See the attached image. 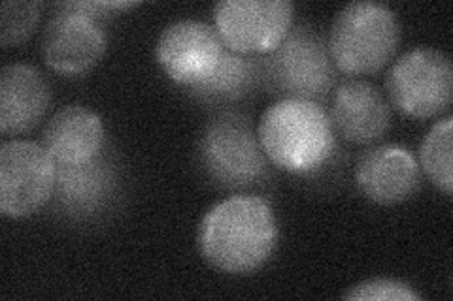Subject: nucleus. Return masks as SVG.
<instances>
[{"label":"nucleus","instance_id":"4","mask_svg":"<svg viewBox=\"0 0 453 301\" xmlns=\"http://www.w3.org/2000/svg\"><path fill=\"white\" fill-rule=\"evenodd\" d=\"M401 34V21L388 4L359 0L346 4L334 16L327 49L336 70L344 74H374L393 61Z\"/></svg>","mask_w":453,"mask_h":301},{"label":"nucleus","instance_id":"15","mask_svg":"<svg viewBox=\"0 0 453 301\" xmlns=\"http://www.w3.org/2000/svg\"><path fill=\"white\" fill-rule=\"evenodd\" d=\"M51 89L42 71L31 64H6L0 71V131L6 136L25 134L44 119Z\"/></svg>","mask_w":453,"mask_h":301},{"label":"nucleus","instance_id":"6","mask_svg":"<svg viewBox=\"0 0 453 301\" xmlns=\"http://www.w3.org/2000/svg\"><path fill=\"white\" fill-rule=\"evenodd\" d=\"M261 85L281 98L319 102L336 85V66L314 26L295 25L281 44L261 59Z\"/></svg>","mask_w":453,"mask_h":301},{"label":"nucleus","instance_id":"17","mask_svg":"<svg viewBox=\"0 0 453 301\" xmlns=\"http://www.w3.org/2000/svg\"><path fill=\"white\" fill-rule=\"evenodd\" d=\"M453 117L446 116L438 119L427 136L423 138L419 146V169L427 176V179L442 191L446 196L453 192V162H451V149H453Z\"/></svg>","mask_w":453,"mask_h":301},{"label":"nucleus","instance_id":"10","mask_svg":"<svg viewBox=\"0 0 453 301\" xmlns=\"http://www.w3.org/2000/svg\"><path fill=\"white\" fill-rule=\"evenodd\" d=\"M119 166L110 153L80 166H57L51 211L70 222H95L116 206Z\"/></svg>","mask_w":453,"mask_h":301},{"label":"nucleus","instance_id":"8","mask_svg":"<svg viewBox=\"0 0 453 301\" xmlns=\"http://www.w3.org/2000/svg\"><path fill=\"white\" fill-rule=\"evenodd\" d=\"M57 164L40 143L8 139L0 146V213L25 219L51 202Z\"/></svg>","mask_w":453,"mask_h":301},{"label":"nucleus","instance_id":"5","mask_svg":"<svg viewBox=\"0 0 453 301\" xmlns=\"http://www.w3.org/2000/svg\"><path fill=\"white\" fill-rule=\"evenodd\" d=\"M198 164L221 189L244 191L268 179L266 154L253 123L244 113L219 111L198 139Z\"/></svg>","mask_w":453,"mask_h":301},{"label":"nucleus","instance_id":"14","mask_svg":"<svg viewBox=\"0 0 453 301\" xmlns=\"http://www.w3.org/2000/svg\"><path fill=\"white\" fill-rule=\"evenodd\" d=\"M106 132L98 113L80 104L57 109L40 136V146L57 166H80L95 161L106 149Z\"/></svg>","mask_w":453,"mask_h":301},{"label":"nucleus","instance_id":"19","mask_svg":"<svg viewBox=\"0 0 453 301\" xmlns=\"http://www.w3.org/2000/svg\"><path fill=\"white\" fill-rule=\"evenodd\" d=\"M344 299L349 301H419L421 294L414 290L408 282L378 277L368 279L353 286L344 294Z\"/></svg>","mask_w":453,"mask_h":301},{"label":"nucleus","instance_id":"12","mask_svg":"<svg viewBox=\"0 0 453 301\" xmlns=\"http://www.w3.org/2000/svg\"><path fill=\"white\" fill-rule=\"evenodd\" d=\"M421 181L414 154L396 143H384L363 151L356 164V184L374 204L395 206L412 198Z\"/></svg>","mask_w":453,"mask_h":301},{"label":"nucleus","instance_id":"13","mask_svg":"<svg viewBox=\"0 0 453 301\" xmlns=\"http://www.w3.org/2000/svg\"><path fill=\"white\" fill-rule=\"evenodd\" d=\"M329 117L338 136L357 146H368L388 134L391 104L372 83L348 79L334 89Z\"/></svg>","mask_w":453,"mask_h":301},{"label":"nucleus","instance_id":"16","mask_svg":"<svg viewBox=\"0 0 453 301\" xmlns=\"http://www.w3.org/2000/svg\"><path fill=\"white\" fill-rule=\"evenodd\" d=\"M261 83V59L226 49L216 70L203 81L188 89L198 104L225 108L244 102Z\"/></svg>","mask_w":453,"mask_h":301},{"label":"nucleus","instance_id":"1","mask_svg":"<svg viewBox=\"0 0 453 301\" xmlns=\"http://www.w3.org/2000/svg\"><path fill=\"white\" fill-rule=\"evenodd\" d=\"M280 241L273 206L263 196L238 192L211 206L198 224L204 262L225 275H251L271 260Z\"/></svg>","mask_w":453,"mask_h":301},{"label":"nucleus","instance_id":"9","mask_svg":"<svg viewBox=\"0 0 453 301\" xmlns=\"http://www.w3.org/2000/svg\"><path fill=\"white\" fill-rule=\"evenodd\" d=\"M289 0H221L214 6V26L229 51L268 55L293 28Z\"/></svg>","mask_w":453,"mask_h":301},{"label":"nucleus","instance_id":"7","mask_svg":"<svg viewBox=\"0 0 453 301\" xmlns=\"http://www.w3.org/2000/svg\"><path fill=\"white\" fill-rule=\"evenodd\" d=\"M388 102L414 119L444 113L453 98V66L436 48H414L396 59L386 76Z\"/></svg>","mask_w":453,"mask_h":301},{"label":"nucleus","instance_id":"2","mask_svg":"<svg viewBox=\"0 0 453 301\" xmlns=\"http://www.w3.org/2000/svg\"><path fill=\"white\" fill-rule=\"evenodd\" d=\"M257 136L268 162L293 176L316 174L336 149V132L327 109L303 98H281L268 106Z\"/></svg>","mask_w":453,"mask_h":301},{"label":"nucleus","instance_id":"18","mask_svg":"<svg viewBox=\"0 0 453 301\" xmlns=\"http://www.w3.org/2000/svg\"><path fill=\"white\" fill-rule=\"evenodd\" d=\"M42 16V3L36 0H6L0 6V44L19 46L36 31Z\"/></svg>","mask_w":453,"mask_h":301},{"label":"nucleus","instance_id":"11","mask_svg":"<svg viewBox=\"0 0 453 301\" xmlns=\"http://www.w3.org/2000/svg\"><path fill=\"white\" fill-rule=\"evenodd\" d=\"M225 51L214 25L181 19L163 28L155 44V59L170 81L189 89L216 70Z\"/></svg>","mask_w":453,"mask_h":301},{"label":"nucleus","instance_id":"3","mask_svg":"<svg viewBox=\"0 0 453 301\" xmlns=\"http://www.w3.org/2000/svg\"><path fill=\"white\" fill-rule=\"evenodd\" d=\"M138 3H96V0H70L57 3L53 16L40 38V53L46 66L61 76H81L103 59L108 48L106 18L111 11H123Z\"/></svg>","mask_w":453,"mask_h":301}]
</instances>
